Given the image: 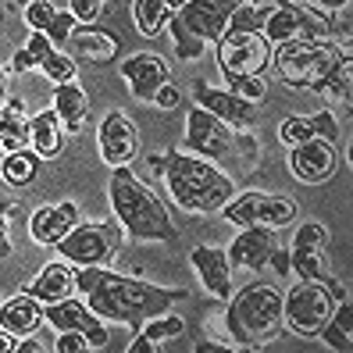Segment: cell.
<instances>
[{"label":"cell","mask_w":353,"mask_h":353,"mask_svg":"<svg viewBox=\"0 0 353 353\" xmlns=\"http://www.w3.org/2000/svg\"><path fill=\"white\" fill-rule=\"evenodd\" d=\"M0 175H4L8 185H32L39 175V154L32 147L11 150L4 154V164H0Z\"/></svg>","instance_id":"4dcf8cb0"},{"label":"cell","mask_w":353,"mask_h":353,"mask_svg":"<svg viewBox=\"0 0 353 353\" xmlns=\"http://www.w3.org/2000/svg\"><path fill=\"white\" fill-rule=\"evenodd\" d=\"M97 147H100V161L108 168L132 164V157L139 154V132L132 125V118L125 111H108L97 129Z\"/></svg>","instance_id":"5bb4252c"},{"label":"cell","mask_w":353,"mask_h":353,"mask_svg":"<svg viewBox=\"0 0 353 353\" xmlns=\"http://www.w3.org/2000/svg\"><path fill=\"white\" fill-rule=\"evenodd\" d=\"M54 353H86L90 350V339L82 332H57V343L50 346Z\"/></svg>","instance_id":"ab89813d"},{"label":"cell","mask_w":353,"mask_h":353,"mask_svg":"<svg viewBox=\"0 0 353 353\" xmlns=\"http://www.w3.org/2000/svg\"><path fill=\"white\" fill-rule=\"evenodd\" d=\"M225 328L236 346L261 350L285 328V293L268 282H250L228 296Z\"/></svg>","instance_id":"277c9868"},{"label":"cell","mask_w":353,"mask_h":353,"mask_svg":"<svg viewBox=\"0 0 353 353\" xmlns=\"http://www.w3.org/2000/svg\"><path fill=\"white\" fill-rule=\"evenodd\" d=\"M0 147L8 154L29 147V118L18 100H0Z\"/></svg>","instance_id":"f546056e"},{"label":"cell","mask_w":353,"mask_h":353,"mask_svg":"<svg viewBox=\"0 0 353 353\" xmlns=\"http://www.w3.org/2000/svg\"><path fill=\"white\" fill-rule=\"evenodd\" d=\"M350 86H353V61L346 54L339 65L332 68V75L325 79V86L318 93H325L328 100H336V103H343V108H350Z\"/></svg>","instance_id":"836d02e7"},{"label":"cell","mask_w":353,"mask_h":353,"mask_svg":"<svg viewBox=\"0 0 353 353\" xmlns=\"http://www.w3.org/2000/svg\"><path fill=\"white\" fill-rule=\"evenodd\" d=\"M275 228L268 225H246L239 228V236L228 243V261H232V268H243V272H261V268H268V257H272L275 250Z\"/></svg>","instance_id":"ffe728a7"},{"label":"cell","mask_w":353,"mask_h":353,"mask_svg":"<svg viewBox=\"0 0 353 353\" xmlns=\"http://www.w3.org/2000/svg\"><path fill=\"white\" fill-rule=\"evenodd\" d=\"M328 32H332V18L325 11L296 8V4H289V0L268 8V18L261 26V36L272 47L289 43V39H325Z\"/></svg>","instance_id":"8fae6325"},{"label":"cell","mask_w":353,"mask_h":353,"mask_svg":"<svg viewBox=\"0 0 353 353\" xmlns=\"http://www.w3.org/2000/svg\"><path fill=\"white\" fill-rule=\"evenodd\" d=\"M343 57L346 54L339 47L325 43V39H289V43L272 47V68L285 86L318 93Z\"/></svg>","instance_id":"8992f818"},{"label":"cell","mask_w":353,"mask_h":353,"mask_svg":"<svg viewBox=\"0 0 353 353\" xmlns=\"http://www.w3.org/2000/svg\"><path fill=\"white\" fill-rule=\"evenodd\" d=\"M4 154H8V150H4V147H0V164H4Z\"/></svg>","instance_id":"9f6ffc18"},{"label":"cell","mask_w":353,"mask_h":353,"mask_svg":"<svg viewBox=\"0 0 353 353\" xmlns=\"http://www.w3.org/2000/svg\"><path fill=\"white\" fill-rule=\"evenodd\" d=\"M108 200L111 211L121 225V232L139 239V243H175V225L164 200L143 182L129 164L125 168H111L108 182Z\"/></svg>","instance_id":"7a4b0ae2"},{"label":"cell","mask_w":353,"mask_h":353,"mask_svg":"<svg viewBox=\"0 0 353 353\" xmlns=\"http://www.w3.org/2000/svg\"><path fill=\"white\" fill-rule=\"evenodd\" d=\"M118 72H121V79L129 82L132 97H136V100H143V103H150V100L157 97V90L172 79L168 61H164L161 54H154V50H143V54L125 57Z\"/></svg>","instance_id":"ac0fdd59"},{"label":"cell","mask_w":353,"mask_h":353,"mask_svg":"<svg viewBox=\"0 0 353 353\" xmlns=\"http://www.w3.org/2000/svg\"><path fill=\"white\" fill-rule=\"evenodd\" d=\"M14 346H18V339L11 336L8 328H0V353H14Z\"/></svg>","instance_id":"c3c4849f"},{"label":"cell","mask_w":353,"mask_h":353,"mask_svg":"<svg viewBox=\"0 0 353 353\" xmlns=\"http://www.w3.org/2000/svg\"><path fill=\"white\" fill-rule=\"evenodd\" d=\"M161 175H164V185H168V196L185 214H218L228 203V196L236 193V182L214 161L185 154V150L164 154Z\"/></svg>","instance_id":"3957f363"},{"label":"cell","mask_w":353,"mask_h":353,"mask_svg":"<svg viewBox=\"0 0 353 353\" xmlns=\"http://www.w3.org/2000/svg\"><path fill=\"white\" fill-rule=\"evenodd\" d=\"M214 350H228V343H218V339H203V343H196V353H214Z\"/></svg>","instance_id":"681fc988"},{"label":"cell","mask_w":353,"mask_h":353,"mask_svg":"<svg viewBox=\"0 0 353 353\" xmlns=\"http://www.w3.org/2000/svg\"><path fill=\"white\" fill-rule=\"evenodd\" d=\"M136 332H139L143 339H150L157 350H164V343L179 339L182 332H185V321H182L179 314H172V310H164V314H154V318H147V321H143Z\"/></svg>","instance_id":"d6a6232c"},{"label":"cell","mask_w":353,"mask_h":353,"mask_svg":"<svg viewBox=\"0 0 353 353\" xmlns=\"http://www.w3.org/2000/svg\"><path fill=\"white\" fill-rule=\"evenodd\" d=\"M0 257H11V239H8V214H0Z\"/></svg>","instance_id":"f6af8a7d"},{"label":"cell","mask_w":353,"mask_h":353,"mask_svg":"<svg viewBox=\"0 0 353 353\" xmlns=\"http://www.w3.org/2000/svg\"><path fill=\"white\" fill-rule=\"evenodd\" d=\"M129 353H157V346H154L150 339H143L139 332H136V339L129 343Z\"/></svg>","instance_id":"7dc6e473"},{"label":"cell","mask_w":353,"mask_h":353,"mask_svg":"<svg viewBox=\"0 0 353 353\" xmlns=\"http://www.w3.org/2000/svg\"><path fill=\"white\" fill-rule=\"evenodd\" d=\"M168 18H172V8L164 0H132V22L139 29V36H161L168 29Z\"/></svg>","instance_id":"1f68e13d"},{"label":"cell","mask_w":353,"mask_h":353,"mask_svg":"<svg viewBox=\"0 0 353 353\" xmlns=\"http://www.w3.org/2000/svg\"><path fill=\"white\" fill-rule=\"evenodd\" d=\"M350 293L336 279H300L285 293V325L296 336H318V328L328 321L332 307Z\"/></svg>","instance_id":"52a82bcc"},{"label":"cell","mask_w":353,"mask_h":353,"mask_svg":"<svg viewBox=\"0 0 353 353\" xmlns=\"http://www.w3.org/2000/svg\"><path fill=\"white\" fill-rule=\"evenodd\" d=\"M346 8H350V0H314V11H325V14H336Z\"/></svg>","instance_id":"7bdbcfd3"},{"label":"cell","mask_w":353,"mask_h":353,"mask_svg":"<svg viewBox=\"0 0 353 353\" xmlns=\"http://www.w3.org/2000/svg\"><path fill=\"white\" fill-rule=\"evenodd\" d=\"M325 243H328V232L321 221H303L296 232H293V243H289V272H296L300 279H328L325 275Z\"/></svg>","instance_id":"2e32d148"},{"label":"cell","mask_w":353,"mask_h":353,"mask_svg":"<svg viewBox=\"0 0 353 353\" xmlns=\"http://www.w3.org/2000/svg\"><path fill=\"white\" fill-rule=\"evenodd\" d=\"M318 336H321V343H325L328 350L350 353V346H353V307H350V296L332 307V314H328V321L318 328Z\"/></svg>","instance_id":"f1b7e54d"},{"label":"cell","mask_w":353,"mask_h":353,"mask_svg":"<svg viewBox=\"0 0 353 353\" xmlns=\"http://www.w3.org/2000/svg\"><path fill=\"white\" fill-rule=\"evenodd\" d=\"M32 68H36V57H32V50H29V47L14 50L11 65H8V72H11V75H26V72H32Z\"/></svg>","instance_id":"b9f144b4"},{"label":"cell","mask_w":353,"mask_h":353,"mask_svg":"<svg viewBox=\"0 0 353 353\" xmlns=\"http://www.w3.org/2000/svg\"><path fill=\"white\" fill-rule=\"evenodd\" d=\"M214 57H218L225 82L246 79V75H264L272 68V43L261 32L225 29V36L214 43Z\"/></svg>","instance_id":"9c48e42d"},{"label":"cell","mask_w":353,"mask_h":353,"mask_svg":"<svg viewBox=\"0 0 353 353\" xmlns=\"http://www.w3.org/2000/svg\"><path fill=\"white\" fill-rule=\"evenodd\" d=\"M228 90L239 93L243 100L257 103V100H264V93H268V82H264V75H246V79H232V82H228Z\"/></svg>","instance_id":"74e56055"},{"label":"cell","mask_w":353,"mask_h":353,"mask_svg":"<svg viewBox=\"0 0 353 353\" xmlns=\"http://www.w3.org/2000/svg\"><path fill=\"white\" fill-rule=\"evenodd\" d=\"M54 14H57L54 0H32V4H26V26L47 32V26L54 22Z\"/></svg>","instance_id":"8d00e7d4"},{"label":"cell","mask_w":353,"mask_h":353,"mask_svg":"<svg viewBox=\"0 0 353 353\" xmlns=\"http://www.w3.org/2000/svg\"><path fill=\"white\" fill-rule=\"evenodd\" d=\"M75 14L72 11H57L54 14V22L47 26V39H50V43L57 47V50H65L68 47V39H72V32H75Z\"/></svg>","instance_id":"d590c367"},{"label":"cell","mask_w":353,"mask_h":353,"mask_svg":"<svg viewBox=\"0 0 353 353\" xmlns=\"http://www.w3.org/2000/svg\"><path fill=\"white\" fill-rule=\"evenodd\" d=\"M68 11L75 14L79 26H93L103 11V0H68Z\"/></svg>","instance_id":"f35d334b"},{"label":"cell","mask_w":353,"mask_h":353,"mask_svg":"<svg viewBox=\"0 0 353 353\" xmlns=\"http://www.w3.org/2000/svg\"><path fill=\"white\" fill-rule=\"evenodd\" d=\"M150 103H157V108H161V111H175V108H179V103H182V90H179V86H175V82L168 79V82H164V86L157 90V97H154Z\"/></svg>","instance_id":"60d3db41"},{"label":"cell","mask_w":353,"mask_h":353,"mask_svg":"<svg viewBox=\"0 0 353 353\" xmlns=\"http://www.w3.org/2000/svg\"><path fill=\"white\" fill-rule=\"evenodd\" d=\"M232 147H236L232 129H228L221 118H214L211 111H203L200 103H193L190 114H185L182 150L196 154V157H207V161H221V157L232 154Z\"/></svg>","instance_id":"7c38bea8"},{"label":"cell","mask_w":353,"mask_h":353,"mask_svg":"<svg viewBox=\"0 0 353 353\" xmlns=\"http://www.w3.org/2000/svg\"><path fill=\"white\" fill-rule=\"evenodd\" d=\"M243 0H185L172 11L168 26L175 39V61H196L207 47H214L228 29V18Z\"/></svg>","instance_id":"5b68a950"},{"label":"cell","mask_w":353,"mask_h":353,"mask_svg":"<svg viewBox=\"0 0 353 353\" xmlns=\"http://www.w3.org/2000/svg\"><path fill=\"white\" fill-rule=\"evenodd\" d=\"M72 57H86L93 61V65H108V61L118 57L121 50V39L108 29H97V26H86V29H75L72 39H68V47H65Z\"/></svg>","instance_id":"4316f807"},{"label":"cell","mask_w":353,"mask_h":353,"mask_svg":"<svg viewBox=\"0 0 353 353\" xmlns=\"http://www.w3.org/2000/svg\"><path fill=\"white\" fill-rule=\"evenodd\" d=\"M65 143H68V129H65V121L57 118L54 108L36 111V114L29 118V147L39 154V161H54V157H61Z\"/></svg>","instance_id":"603a6c76"},{"label":"cell","mask_w":353,"mask_h":353,"mask_svg":"<svg viewBox=\"0 0 353 353\" xmlns=\"http://www.w3.org/2000/svg\"><path fill=\"white\" fill-rule=\"evenodd\" d=\"M26 47H29V50H32V57H36V68L43 72V75L54 82V86H57V82H72V79L79 75L75 57H72V54H65V50H57V47L50 43V39H47V32L32 29Z\"/></svg>","instance_id":"d4e9b609"},{"label":"cell","mask_w":353,"mask_h":353,"mask_svg":"<svg viewBox=\"0 0 353 353\" xmlns=\"http://www.w3.org/2000/svg\"><path fill=\"white\" fill-rule=\"evenodd\" d=\"M121 246V225L111 221H90L75 225L65 239H57V257L72 268H108Z\"/></svg>","instance_id":"ba28073f"},{"label":"cell","mask_w":353,"mask_h":353,"mask_svg":"<svg viewBox=\"0 0 353 353\" xmlns=\"http://www.w3.org/2000/svg\"><path fill=\"white\" fill-rule=\"evenodd\" d=\"M43 350H47L43 343H39V339H29V336L18 339V346H14V353H43Z\"/></svg>","instance_id":"bcb514c9"},{"label":"cell","mask_w":353,"mask_h":353,"mask_svg":"<svg viewBox=\"0 0 353 353\" xmlns=\"http://www.w3.org/2000/svg\"><path fill=\"white\" fill-rule=\"evenodd\" d=\"M190 264L200 279V285L211 293L214 300H228L232 296V261L221 246H193L190 250Z\"/></svg>","instance_id":"d6986e66"},{"label":"cell","mask_w":353,"mask_h":353,"mask_svg":"<svg viewBox=\"0 0 353 353\" xmlns=\"http://www.w3.org/2000/svg\"><path fill=\"white\" fill-rule=\"evenodd\" d=\"M11 4H22L26 8V4H32V0H11Z\"/></svg>","instance_id":"11a10c76"},{"label":"cell","mask_w":353,"mask_h":353,"mask_svg":"<svg viewBox=\"0 0 353 353\" xmlns=\"http://www.w3.org/2000/svg\"><path fill=\"white\" fill-rule=\"evenodd\" d=\"M43 318L54 325V332H82L90 339V350H108L111 346V332L103 325V318H97L86 300H57L43 307Z\"/></svg>","instance_id":"4fadbf2b"},{"label":"cell","mask_w":353,"mask_h":353,"mask_svg":"<svg viewBox=\"0 0 353 353\" xmlns=\"http://www.w3.org/2000/svg\"><path fill=\"white\" fill-rule=\"evenodd\" d=\"M289 4H296V8H314V0H289Z\"/></svg>","instance_id":"816d5d0a"},{"label":"cell","mask_w":353,"mask_h":353,"mask_svg":"<svg viewBox=\"0 0 353 353\" xmlns=\"http://www.w3.org/2000/svg\"><path fill=\"white\" fill-rule=\"evenodd\" d=\"M75 289L86 296L97 318L129 328H139L147 318L164 314V310H172V303L185 300V289H164L143 279L108 272V268H75Z\"/></svg>","instance_id":"6da1fadb"},{"label":"cell","mask_w":353,"mask_h":353,"mask_svg":"<svg viewBox=\"0 0 353 353\" xmlns=\"http://www.w3.org/2000/svg\"><path fill=\"white\" fill-rule=\"evenodd\" d=\"M43 303H39L32 293H18L11 300L0 303V328H8L14 339H26L43 325Z\"/></svg>","instance_id":"484cf974"},{"label":"cell","mask_w":353,"mask_h":353,"mask_svg":"<svg viewBox=\"0 0 353 353\" xmlns=\"http://www.w3.org/2000/svg\"><path fill=\"white\" fill-rule=\"evenodd\" d=\"M268 264H275V272H279V275H285V272H289V254L275 246V250H272V257H268Z\"/></svg>","instance_id":"ee69618b"},{"label":"cell","mask_w":353,"mask_h":353,"mask_svg":"<svg viewBox=\"0 0 353 353\" xmlns=\"http://www.w3.org/2000/svg\"><path fill=\"white\" fill-rule=\"evenodd\" d=\"M75 225H79V203H72V200L43 203L29 218V236L39 246H57V239H65Z\"/></svg>","instance_id":"44dd1931"},{"label":"cell","mask_w":353,"mask_h":353,"mask_svg":"<svg viewBox=\"0 0 353 353\" xmlns=\"http://www.w3.org/2000/svg\"><path fill=\"white\" fill-rule=\"evenodd\" d=\"M279 139L285 147L293 143H303V139H328L336 143L339 139V121L332 111H314V114H293L279 125Z\"/></svg>","instance_id":"7402d4cb"},{"label":"cell","mask_w":353,"mask_h":353,"mask_svg":"<svg viewBox=\"0 0 353 353\" xmlns=\"http://www.w3.org/2000/svg\"><path fill=\"white\" fill-rule=\"evenodd\" d=\"M50 108L57 111V118L65 121V129H68V136H72V132H79L82 125H86L90 97H86V90H82L75 79H72V82H57V86H54Z\"/></svg>","instance_id":"83f0119b"},{"label":"cell","mask_w":353,"mask_h":353,"mask_svg":"<svg viewBox=\"0 0 353 353\" xmlns=\"http://www.w3.org/2000/svg\"><path fill=\"white\" fill-rule=\"evenodd\" d=\"M164 4H168V8H172V11H179V8H182V4H185V0H164Z\"/></svg>","instance_id":"f5cc1de1"},{"label":"cell","mask_w":353,"mask_h":353,"mask_svg":"<svg viewBox=\"0 0 353 353\" xmlns=\"http://www.w3.org/2000/svg\"><path fill=\"white\" fill-rule=\"evenodd\" d=\"M268 8L272 4H239L228 18V29H243V32H261L264 18H268Z\"/></svg>","instance_id":"e575fe53"},{"label":"cell","mask_w":353,"mask_h":353,"mask_svg":"<svg viewBox=\"0 0 353 353\" xmlns=\"http://www.w3.org/2000/svg\"><path fill=\"white\" fill-rule=\"evenodd\" d=\"M193 100L200 103L203 111H211L214 118H221L228 129H254L257 125V103L243 100L232 90H218V86H207V82H196Z\"/></svg>","instance_id":"e0dca14e"},{"label":"cell","mask_w":353,"mask_h":353,"mask_svg":"<svg viewBox=\"0 0 353 353\" xmlns=\"http://www.w3.org/2000/svg\"><path fill=\"white\" fill-rule=\"evenodd\" d=\"M8 65H0V100H8Z\"/></svg>","instance_id":"f907efd6"},{"label":"cell","mask_w":353,"mask_h":353,"mask_svg":"<svg viewBox=\"0 0 353 353\" xmlns=\"http://www.w3.org/2000/svg\"><path fill=\"white\" fill-rule=\"evenodd\" d=\"M243 4H268V0H243Z\"/></svg>","instance_id":"db71d44e"},{"label":"cell","mask_w":353,"mask_h":353,"mask_svg":"<svg viewBox=\"0 0 353 353\" xmlns=\"http://www.w3.org/2000/svg\"><path fill=\"white\" fill-rule=\"evenodd\" d=\"M228 225L246 228V225H268V228H285L296 218V203L279 193H264V190H243L232 193L228 203L218 211Z\"/></svg>","instance_id":"30bf717a"},{"label":"cell","mask_w":353,"mask_h":353,"mask_svg":"<svg viewBox=\"0 0 353 353\" xmlns=\"http://www.w3.org/2000/svg\"><path fill=\"white\" fill-rule=\"evenodd\" d=\"M26 293H32L39 303H57L75 293V268L68 261H50L36 272V279L26 285Z\"/></svg>","instance_id":"cb8c5ba5"},{"label":"cell","mask_w":353,"mask_h":353,"mask_svg":"<svg viewBox=\"0 0 353 353\" xmlns=\"http://www.w3.org/2000/svg\"><path fill=\"white\" fill-rule=\"evenodd\" d=\"M339 168V154H336V143L328 139H303L289 147V172H293L296 182L303 185H321L336 175Z\"/></svg>","instance_id":"9a60e30c"}]
</instances>
